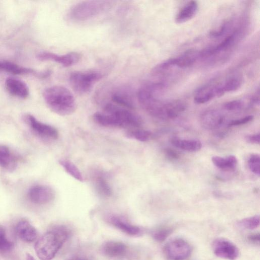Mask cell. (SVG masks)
Returning a JSON list of instances; mask_svg holds the SVG:
<instances>
[{"label": "cell", "mask_w": 260, "mask_h": 260, "mask_svg": "<svg viewBox=\"0 0 260 260\" xmlns=\"http://www.w3.org/2000/svg\"><path fill=\"white\" fill-rule=\"evenodd\" d=\"M253 118L252 115H248L241 118L232 120L229 123L228 126H237L247 123L251 121Z\"/></svg>", "instance_id": "obj_33"}, {"label": "cell", "mask_w": 260, "mask_h": 260, "mask_svg": "<svg viewBox=\"0 0 260 260\" xmlns=\"http://www.w3.org/2000/svg\"><path fill=\"white\" fill-rule=\"evenodd\" d=\"M59 163L64 170L73 178L79 181H83L84 179L81 172L74 163L64 159H60Z\"/></svg>", "instance_id": "obj_23"}, {"label": "cell", "mask_w": 260, "mask_h": 260, "mask_svg": "<svg viewBox=\"0 0 260 260\" xmlns=\"http://www.w3.org/2000/svg\"><path fill=\"white\" fill-rule=\"evenodd\" d=\"M16 230L18 237L24 242H31L37 238V230L26 220L20 221L16 225Z\"/></svg>", "instance_id": "obj_17"}, {"label": "cell", "mask_w": 260, "mask_h": 260, "mask_svg": "<svg viewBox=\"0 0 260 260\" xmlns=\"http://www.w3.org/2000/svg\"><path fill=\"white\" fill-rule=\"evenodd\" d=\"M95 188L101 195L109 197L112 194L111 188L107 180L103 176H98L94 180Z\"/></svg>", "instance_id": "obj_25"}, {"label": "cell", "mask_w": 260, "mask_h": 260, "mask_svg": "<svg viewBox=\"0 0 260 260\" xmlns=\"http://www.w3.org/2000/svg\"><path fill=\"white\" fill-rule=\"evenodd\" d=\"M108 222L113 226L127 235L136 236L142 233V230L139 226L129 223L119 216H110L108 218Z\"/></svg>", "instance_id": "obj_15"}, {"label": "cell", "mask_w": 260, "mask_h": 260, "mask_svg": "<svg viewBox=\"0 0 260 260\" xmlns=\"http://www.w3.org/2000/svg\"><path fill=\"white\" fill-rule=\"evenodd\" d=\"M24 118L26 122L38 135L53 140L58 138V131L54 127L39 121L30 114L25 115Z\"/></svg>", "instance_id": "obj_10"}, {"label": "cell", "mask_w": 260, "mask_h": 260, "mask_svg": "<svg viewBox=\"0 0 260 260\" xmlns=\"http://www.w3.org/2000/svg\"><path fill=\"white\" fill-rule=\"evenodd\" d=\"M242 84V77L239 75H233L228 77L222 85L225 93L237 90L240 87Z\"/></svg>", "instance_id": "obj_24"}, {"label": "cell", "mask_w": 260, "mask_h": 260, "mask_svg": "<svg viewBox=\"0 0 260 260\" xmlns=\"http://www.w3.org/2000/svg\"><path fill=\"white\" fill-rule=\"evenodd\" d=\"M248 166L251 172L257 175H260V155L258 153L251 154L248 159Z\"/></svg>", "instance_id": "obj_29"}, {"label": "cell", "mask_w": 260, "mask_h": 260, "mask_svg": "<svg viewBox=\"0 0 260 260\" xmlns=\"http://www.w3.org/2000/svg\"><path fill=\"white\" fill-rule=\"evenodd\" d=\"M198 9L199 5L197 1L188 2L177 14L175 18L176 22L182 23L190 20L196 15Z\"/></svg>", "instance_id": "obj_20"}, {"label": "cell", "mask_w": 260, "mask_h": 260, "mask_svg": "<svg viewBox=\"0 0 260 260\" xmlns=\"http://www.w3.org/2000/svg\"><path fill=\"white\" fill-rule=\"evenodd\" d=\"M212 247L214 254L223 259L236 260L239 256V250L237 246L231 241L224 238L215 239Z\"/></svg>", "instance_id": "obj_8"}, {"label": "cell", "mask_w": 260, "mask_h": 260, "mask_svg": "<svg viewBox=\"0 0 260 260\" xmlns=\"http://www.w3.org/2000/svg\"><path fill=\"white\" fill-rule=\"evenodd\" d=\"M70 260H88L86 258L82 257H76L70 259Z\"/></svg>", "instance_id": "obj_38"}, {"label": "cell", "mask_w": 260, "mask_h": 260, "mask_svg": "<svg viewBox=\"0 0 260 260\" xmlns=\"http://www.w3.org/2000/svg\"><path fill=\"white\" fill-rule=\"evenodd\" d=\"M224 93L222 84L215 81H212L196 90L193 101L197 104H202L215 98H220Z\"/></svg>", "instance_id": "obj_7"}, {"label": "cell", "mask_w": 260, "mask_h": 260, "mask_svg": "<svg viewBox=\"0 0 260 260\" xmlns=\"http://www.w3.org/2000/svg\"><path fill=\"white\" fill-rule=\"evenodd\" d=\"M5 87L12 95L25 99L29 95V88L23 81L15 78L9 77L5 81Z\"/></svg>", "instance_id": "obj_12"}, {"label": "cell", "mask_w": 260, "mask_h": 260, "mask_svg": "<svg viewBox=\"0 0 260 260\" xmlns=\"http://www.w3.org/2000/svg\"><path fill=\"white\" fill-rule=\"evenodd\" d=\"M172 145L177 148L188 152H197L202 146L201 142L196 139H184L178 137L171 139Z\"/></svg>", "instance_id": "obj_19"}, {"label": "cell", "mask_w": 260, "mask_h": 260, "mask_svg": "<svg viewBox=\"0 0 260 260\" xmlns=\"http://www.w3.org/2000/svg\"><path fill=\"white\" fill-rule=\"evenodd\" d=\"M111 6L112 2L108 1H82L70 9L68 17L76 22L86 21L103 14Z\"/></svg>", "instance_id": "obj_3"}, {"label": "cell", "mask_w": 260, "mask_h": 260, "mask_svg": "<svg viewBox=\"0 0 260 260\" xmlns=\"http://www.w3.org/2000/svg\"><path fill=\"white\" fill-rule=\"evenodd\" d=\"M200 57V52L194 49H188L176 57L170 58L172 66L186 68L193 65Z\"/></svg>", "instance_id": "obj_13"}, {"label": "cell", "mask_w": 260, "mask_h": 260, "mask_svg": "<svg viewBox=\"0 0 260 260\" xmlns=\"http://www.w3.org/2000/svg\"><path fill=\"white\" fill-rule=\"evenodd\" d=\"M237 225L243 229L254 230L259 225V216L255 215L252 216L243 218L237 222Z\"/></svg>", "instance_id": "obj_26"}, {"label": "cell", "mask_w": 260, "mask_h": 260, "mask_svg": "<svg viewBox=\"0 0 260 260\" xmlns=\"http://www.w3.org/2000/svg\"><path fill=\"white\" fill-rule=\"evenodd\" d=\"M163 251L168 260H185L190 255L192 248L185 240L176 238L166 243Z\"/></svg>", "instance_id": "obj_6"}, {"label": "cell", "mask_w": 260, "mask_h": 260, "mask_svg": "<svg viewBox=\"0 0 260 260\" xmlns=\"http://www.w3.org/2000/svg\"><path fill=\"white\" fill-rule=\"evenodd\" d=\"M28 197L30 200L35 204H45L53 200L55 193L49 186L37 185L29 189Z\"/></svg>", "instance_id": "obj_11"}, {"label": "cell", "mask_w": 260, "mask_h": 260, "mask_svg": "<svg viewBox=\"0 0 260 260\" xmlns=\"http://www.w3.org/2000/svg\"><path fill=\"white\" fill-rule=\"evenodd\" d=\"M231 24L230 21L223 22L217 28L213 29L209 32V36L211 38H217L223 36Z\"/></svg>", "instance_id": "obj_31"}, {"label": "cell", "mask_w": 260, "mask_h": 260, "mask_svg": "<svg viewBox=\"0 0 260 260\" xmlns=\"http://www.w3.org/2000/svg\"><path fill=\"white\" fill-rule=\"evenodd\" d=\"M245 141L250 144H259L260 143V133H257L253 134H250L246 136Z\"/></svg>", "instance_id": "obj_34"}, {"label": "cell", "mask_w": 260, "mask_h": 260, "mask_svg": "<svg viewBox=\"0 0 260 260\" xmlns=\"http://www.w3.org/2000/svg\"><path fill=\"white\" fill-rule=\"evenodd\" d=\"M80 55L75 52L64 54H57L44 51L37 54V58L41 61H51L60 64L63 67H69L76 64L80 59Z\"/></svg>", "instance_id": "obj_9"}, {"label": "cell", "mask_w": 260, "mask_h": 260, "mask_svg": "<svg viewBox=\"0 0 260 260\" xmlns=\"http://www.w3.org/2000/svg\"><path fill=\"white\" fill-rule=\"evenodd\" d=\"M111 101L113 103L121 107L132 109L134 108L133 98L129 90L125 89H119L111 94Z\"/></svg>", "instance_id": "obj_18"}, {"label": "cell", "mask_w": 260, "mask_h": 260, "mask_svg": "<svg viewBox=\"0 0 260 260\" xmlns=\"http://www.w3.org/2000/svg\"><path fill=\"white\" fill-rule=\"evenodd\" d=\"M26 260H36L35 258L29 253H26Z\"/></svg>", "instance_id": "obj_37"}, {"label": "cell", "mask_w": 260, "mask_h": 260, "mask_svg": "<svg viewBox=\"0 0 260 260\" xmlns=\"http://www.w3.org/2000/svg\"><path fill=\"white\" fill-rule=\"evenodd\" d=\"M43 96L48 108L58 115H69L76 110V103L74 96L64 86L54 85L47 87L44 90Z\"/></svg>", "instance_id": "obj_1"}, {"label": "cell", "mask_w": 260, "mask_h": 260, "mask_svg": "<svg viewBox=\"0 0 260 260\" xmlns=\"http://www.w3.org/2000/svg\"><path fill=\"white\" fill-rule=\"evenodd\" d=\"M165 153L167 157L171 159H177L179 157L178 153L176 151L171 149H166Z\"/></svg>", "instance_id": "obj_35"}, {"label": "cell", "mask_w": 260, "mask_h": 260, "mask_svg": "<svg viewBox=\"0 0 260 260\" xmlns=\"http://www.w3.org/2000/svg\"><path fill=\"white\" fill-rule=\"evenodd\" d=\"M103 74L96 71H75L69 76V82L72 89L77 93L89 92L102 78Z\"/></svg>", "instance_id": "obj_5"}, {"label": "cell", "mask_w": 260, "mask_h": 260, "mask_svg": "<svg viewBox=\"0 0 260 260\" xmlns=\"http://www.w3.org/2000/svg\"><path fill=\"white\" fill-rule=\"evenodd\" d=\"M212 161L217 168L224 171L234 170L238 164L237 158L233 155L226 157L214 156L212 157Z\"/></svg>", "instance_id": "obj_21"}, {"label": "cell", "mask_w": 260, "mask_h": 260, "mask_svg": "<svg viewBox=\"0 0 260 260\" xmlns=\"http://www.w3.org/2000/svg\"><path fill=\"white\" fill-rule=\"evenodd\" d=\"M224 117L219 112L210 110L204 112L201 117L203 126L207 129H214L219 127L224 122Z\"/></svg>", "instance_id": "obj_14"}, {"label": "cell", "mask_w": 260, "mask_h": 260, "mask_svg": "<svg viewBox=\"0 0 260 260\" xmlns=\"http://www.w3.org/2000/svg\"><path fill=\"white\" fill-rule=\"evenodd\" d=\"M151 135L150 131L140 129H131L126 133V136L127 138L141 142H146L149 140Z\"/></svg>", "instance_id": "obj_27"}, {"label": "cell", "mask_w": 260, "mask_h": 260, "mask_svg": "<svg viewBox=\"0 0 260 260\" xmlns=\"http://www.w3.org/2000/svg\"><path fill=\"white\" fill-rule=\"evenodd\" d=\"M173 232V229L169 226H161L154 230L151 234L153 239L161 242L165 241Z\"/></svg>", "instance_id": "obj_28"}, {"label": "cell", "mask_w": 260, "mask_h": 260, "mask_svg": "<svg viewBox=\"0 0 260 260\" xmlns=\"http://www.w3.org/2000/svg\"><path fill=\"white\" fill-rule=\"evenodd\" d=\"M15 156L6 146L0 145V167L12 170L16 166Z\"/></svg>", "instance_id": "obj_22"}, {"label": "cell", "mask_w": 260, "mask_h": 260, "mask_svg": "<svg viewBox=\"0 0 260 260\" xmlns=\"http://www.w3.org/2000/svg\"><path fill=\"white\" fill-rule=\"evenodd\" d=\"M69 235L68 230L62 226L55 227L46 232L38 240L35 246L38 257L41 260H52Z\"/></svg>", "instance_id": "obj_2"}, {"label": "cell", "mask_w": 260, "mask_h": 260, "mask_svg": "<svg viewBox=\"0 0 260 260\" xmlns=\"http://www.w3.org/2000/svg\"><path fill=\"white\" fill-rule=\"evenodd\" d=\"M248 239L249 241L253 243L258 244L260 239L259 233L252 234L248 236Z\"/></svg>", "instance_id": "obj_36"}, {"label": "cell", "mask_w": 260, "mask_h": 260, "mask_svg": "<svg viewBox=\"0 0 260 260\" xmlns=\"http://www.w3.org/2000/svg\"><path fill=\"white\" fill-rule=\"evenodd\" d=\"M104 254L110 257L118 258L125 256L127 252V247L123 242L109 241L102 247Z\"/></svg>", "instance_id": "obj_16"}, {"label": "cell", "mask_w": 260, "mask_h": 260, "mask_svg": "<svg viewBox=\"0 0 260 260\" xmlns=\"http://www.w3.org/2000/svg\"><path fill=\"white\" fill-rule=\"evenodd\" d=\"M243 106V103L240 100H233L225 103L223 107L228 111H236L242 109Z\"/></svg>", "instance_id": "obj_32"}, {"label": "cell", "mask_w": 260, "mask_h": 260, "mask_svg": "<svg viewBox=\"0 0 260 260\" xmlns=\"http://www.w3.org/2000/svg\"><path fill=\"white\" fill-rule=\"evenodd\" d=\"M103 112L109 116L114 127L136 128L140 127L142 123L139 115L132 112L130 109L114 103H107L103 108Z\"/></svg>", "instance_id": "obj_4"}, {"label": "cell", "mask_w": 260, "mask_h": 260, "mask_svg": "<svg viewBox=\"0 0 260 260\" xmlns=\"http://www.w3.org/2000/svg\"><path fill=\"white\" fill-rule=\"evenodd\" d=\"M13 247V243L8 240L3 228L0 227V252L10 251Z\"/></svg>", "instance_id": "obj_30"}]
</instances>
